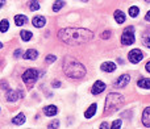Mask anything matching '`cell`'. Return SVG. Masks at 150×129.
<instances>
[{
    "mask_svg": "<svg viewBox=\"0 0 150 129\" xmlns=\"http://www.w3.org/2000/svg\"><path fill=\"white\" fill-rule=\"evenodd\" d=\"M63 71L69 78L80 79L86 75V67L74 58H66L63 61Z\"/></svg>",
    "mask_w": 150,
    "mask_h": 129,
    "instance_id": "cell-2",
    "label": "cell"
},
{
    "mask_svg": "<svg viewBox=\"0 0 150 129\" xmlns=\"http://www.w3.org/2000/svg\"><path fill=\"white\" fill-rule=\"evenodd\" d=\"M21 78H23L24 83L30 87V86H33V83L37 80V78H38V71H37L36 69H29L24 72Z\"/></svg>",
    "mask_w": 150,
    "mask_h": 129,
    "instance_id": "cell-5",
    "label": "cell"
},
{
    "mask_svg": "<svg viewBox=\"0 0 150 129\" xmlns=\"http://www.w3.org/2000/svg\"><path fill=\"white\" fill-rule=\"evenodd\" d=\"M44 113L46 115V116L52 117V116H55V115L58 113V109L55 106H47L44 108Z\"/></svg>",
    "mask_w": 150,
    "mask_h": 129,
    "instance_id": "cell-15",
    "label": "cell"
},
{
    "mask_svg": "<svg viewBox=\"0 0 150 129\" xmlns=\"http://www.w3.org/2000/svg\"><path fill=\"white\" fill-rule=\"evenodd\" d=\"M12 123H13L15 125H21V124H24V123H25V115H24L23 112H20V113H18L16 117H13Z\"/></svg>",
    "mask_w": 150,
    "mask_h": 129,
    "instance_id": "cell-19",
    "label": "cell"
},
{
    "mask_svg": "<svg viewBox=\"0 0 150 129\" xmlns=\"http://www.w3.org/2000/svg\"><path fill=\"white\" fill-rule=\"evenodd\" d=\"M61 41L71 46L87 44L93 38V33L86 28H63L58 32Z\"/></svg>",
    "mask_w": 150,
    "mask_h": 129,
    "instance_id": "cell-1",
    "label": "cell"
},
{
    "mask_svg": "<svg viewBox=\"0 0 150 129\" xmlns=\"http://www.w3.org/2000/svg\"><path fill=\"white\" fill-rule=\"evenodd\" d=\"M29 9L33 12V11H38L40 9V3L36 1V0H32L30 3H29Z\"/></svg>",
    "mask_w": 150,
    "mask_h": 129,
    "instance_id": "cell-24",
    "label": "cell"
},
{
    "mask_svg": "<svg viewBox=\"0 0 150 129\" xmlns=\"http://www.w3.org/2000/svg\"><path fill=\"white\" fill-rule=\"evenodd\" d=\"M8 29H9V21H8L7 18H4V20L0 21V32L5 33Z\"/></svg>",
    "mask_w": 150,
    "mask_h": 129,
    "instance_id": "cell-22",
    "label": "cell"
},
{
    "mask_svg": "<svg viewBox=\"0 0 150 129\" xmlns=\"http://www.w3.org/2000/svg\"><path fill=\"white\" fill-rule=\"evenodd\" d=\"M82 1H88V0H82Z\"/></svg>",
    "mask_w": 150,
    "mask_h": 129,
    "instance_id": "cell-39",
    "label": "cell"
},
{
    "mask_svg": "<svg viewBox=\"0 0 150 129\" xmlns=\"http://www.w3.org/2000/svg\"><path fill=\"white\" fill-rule=\"evenodd\" d=\"M32 24H33L34 28H42V26L46 24V18L44 16H36V17L32 20Z\"/></svg>",
    "mask_w": 150,
    "mask_h": 129,
    "instance_id": "cell-12",
    "label": "cell"
},
{
    "mask_svg": "<svg viewBox=\"0 0 150 129\" xmlns=\"http://www.w3.org/2000/svg\"><path fill=\"white\" fill-rule=\"evenodd\" d=\"M122 125V121L121 120H116V121H113V124H112V128L113 129H117V128H121Z\"/></svg>",
    "mask_w": 150,
    "mask_h": 129,
    "instance_id": "cell-27",
    "label": "cell"
},
{
    "mask_svg": "<svg viewBox=\"0 0 150 129\" xmlns=\"http://www.w3.org/2000/svg\"><path fill=\"white\" fill-rule=\"evenodd\" d=\"M58 127H59V121L58 120H54V121H52L47 125V128H58Z\"/></svg>",
    "mask_w": 150,
    "mask_h": 129,
    "instance_id": "cell-28",
    "label": "cell"
},
{
    "mask_svg": "<svg viewBox=\"0 0 150 129\" xmlns=\"http://www.w3.org/2000/svg\"><path fill=\"white\" fill-rule=\"evenodd\" d=\"M20 37H21L23 41H30V38L33 37V34H32V32H29V30H21Z\"/></svg>",
    "mask_w": 150,
    "mask_h": 129,
    "instance_id": "cell-20",
    "label": "cell"
},
{
    "mask_svg": "<svg viewBox=\"0 0 150 129\" xmlns=\"http://www.w3.org/2000/svg\"><path fill=\"white\" fill-rule=\"evenodd\" d=\"M52 86L54 88H57V87H61V82H57V80H54V82L52 83Z\"/></svg>",
    "mask_w": 150,
    "mask_h": 129,
    "instance_id": "cell-31",
    "label": "cell"
},
{
    "mask_svg": "<svg viewBox=\"0 0 150 129\" xmlns=\"http://www.w3.org/2000/svg\"><path fill=\"white\" fill-rule=\"evenodd\" d=\"M63 7H65V1H63V0H55L54 4H53V11L58 12V11H61Z\"/></svg>",
    "mask_w": 150,
    "mask_h": 129,
    "instance_id": "cell-21",
    "label": "cell"
},
{
    "mask_svg": "<svg viewBox=\"0 0 150 129\" xmlns=\"http://www.w3.org/2000/svg\"><path fill=\"white\" fill-rule=\"evenodd\" d=\"M136 38H134V28L133 26H128V28L124 29L121 34V44L128 46V45L134 44Z\"/></svg>",
    "mask_w": 150,
    "mask_h": 129,
    "instance_id": "cell-4",
    "label": "cell"
},
{
    "mask_svg": "<svg viewBox=\"0 0 150 129\" xmlns=\"http://www.w3.org/2000/svg\"><path fill=\"white\" fill-rule=\"evenodd\" d=\"M0 84H1V88H8V83L7 82H1Z\"/></svg>",
    "mask_w": 150,
    "mask_h": 129,
    "instance_id": "cell-33",
    "label": "cell"
},
{
    "mask_svg": "<svg viewBox=\"0 0 150 129\" xmlns=\"http://www.w3.org/2000/svg\"><path fill=\"white\" fill-rule=\"evenodd\" d=\"M4 4H5V0H0V8H1Z\"/></svg>",
    "mask_w": 150,
    "mask_h": 129,
    "instance_id": "cell-36",
    "label": "cell"
},
{
    "mask_svg": "<svg viewBox=\"0 0 150 129\" xmlns=\"http://www.w3.org/2000/svg\"><path fill=\"white\" fill-rule=\"evenodd\" d=\"M142 58H144V54L140 49H133V50H130L129 54H128V60H129L130 63H138Z\"/></svg>",
    "mask_w": 150,
    "mask_h": 129,
    "instance_id": "cell-6",
    "label": "cell"
},
{
    "mask_svg": "<svg viewBox=\"0 0 150 129\" xmlns=\"http://www.w3.org/2000/svg\"><path fill=\"white\" fill-rule=\"evenodd\" d=\"M145 20H146V21H149V23H150V11H149L148 13H146V16H145Z\"/></svg>",
    "mask_w": 150,
    "mask_h": 129,
    "instance_id": "cell-34",
    "label": "cell"
},
{
    "mask_svg": "<svg viewBox=\"0 0 150 129\" xmlns=\"http://www.w3.org/2000/svg\"><path fill=\"white\" fill-rule=\"evenodd\" d=\"M129 80H130V77L128 74H124V75H121V77H119L117 78V80L115 82V87L116 88H124L125 86L129 83Z\"/></svg>",
    "mask_w": 150,
    "mask_h": 129,
    "instance_id": "cell-7",
    "label": "cell"
},
{
    "mask_svg": "<svg viewBox=\"0 0 150 129\" xmlns=\"http://www.w3.org/2000/svg\"><path fill=\"white\" fill-rule=\"evenodd\" d=\"M124 103V96H121L117 92H111L107 95L105 98V106H104V113H115L116 111H119L120 107Z\"/></svg>",
    "mask_w": 150,
    "mask_h": 129,
    "instance_id": "cell-3",
    "label": "cell"
},
{
    "mask_svg": "<svg viewBox=\"0 0 150 129\" xmlns=\"http://www.w3.org/2000/svg\"><path fill=\"white\" fill-rule=\"evenodd\" d=\"M55 60H57V57H55V55H53V54H49V55H46V57H45L46 63H53V62H55Z\"/></svg>",
    "mask_w": 150,
    "mask_h": 129,
    "instance_id": "cell-25",
    "label": "cell"
},
{
    "mask_svg": "<svg viewBox=\"0 0 150 129\" xmlns=\"http://www.w3.org/2000/svg\"><path fill=\"white\" fill-rule=\"evenodd\" d=\"M28 21V18H26V16H24V15H16L15 16V24L17 26H23L24 24Z\"/></svg>",
    "mask_w": 150,
    "mask_h": 129,
    "instance_id": "cell-18",
    "label": "cell"
},
{
    "mask_svg": "<svg viewBox=\"0 0 150 129\" xmlns=\"http://www.w3.org/2000/svg\"><path fill=\"white\" fill-rule=\"evenodd\" d=\"M37 57H38V52H37V50H34V49L26 50V52L23 54V58H24V60H29V61L37 60Z\"/></svg>",
    "mask_w": 150,
    "mask_h": 129,
    "instance_id": "cell-11",
    "label": "cell"
},
{
    "mask_svg": "<svg viewBox=\"0 0 150 129\" xmlns=\"http://www.w3.org/2000/svg\"><path fill=\"white\" fill-rule=\"evenodd\" d=\"M96 108H98V106H96V103L91 104V106L87 108V111L84 112V117H86V119H91V117H92L93 115H95Z\"/></svg>",
    "mask_w": 150,
    "mask_h": 129,
    "instance_id": "cell-16",
    "label": "cell"
},
{
    "mask_svg": "<svg viewBox=\"0 0 150 129\" xmlns=\"http://www.w3.org/2000/svg\"><path fill=\"white\" fill-rule=\"evenodd\" d=\"M20 96H23V94H20V95H18V92H17V91H15V90H8L7 94H5V99H7L8 101H11V103L17 101V99L20 98Z\"/></svg>",
    "mask_w": 150,
    "mask_h": 129,
    "instance_id": "cell-9",
    "label": "cell"
},
{
    "mask_svg": "<svg viewBox=\"0 0 150 129\" xmlns=\"http://www.w3.org/2000/svg\"><path fill=\"white\" fill-rule=\"evenodd\" d=\"M142 44L145 45L146 47H149L150 49V36H144L142 37Z\"/></svg>",
    "mask_w": 150,
    "mask_h": 129,
    "instance_id": "cell-26",
    "label": "cell"
},
{
    "mask_svg": "<svg viewBox=\"0 0 150 129\" xmlns=\"http://www.w3.org/2000/svg\"><path fill=\"white\" fill-rule=\"evenodd\" d=\"M100 128H101V129H107V128H109V125L107 124V123H103V124L100 125Z\"/></svg>",
    "mask_w": 150,
    "mask_h": 129,
    "instance_id": "cell-32",
    "label": "cell"
},
{
    "mask_svg": "<svg viewBox=\"0 0 150 129\" xmlns=\"http://www.w3.org/2000/svg\"><path fill=\"white\" fill-rule=\"evenodd\" d=\"M109 36H111V32H109V30H107V32H104V33H103V38L104 40H108Z\"/></svg>",
    "mask_w": 150,
    "mask_h": 129,
    "instance_id": "cell-30",
    "label": "cell"
},
{
    "mask_svg": "<svg viewBox=\"0 0 150 129\" xmlns=\"http://www.w3.org/2000/svg\"><path fill=\"white\" fill-rule=\"evenodd\" d=\"M100 69L103 70L104 72H113L115 70H116V63H113V62H104V63H101V66H100Z\"/></svg>",
    "mask_w": 150,
    "mask_h": 129,
    "instance_id": "cell-13",
    "label": "cell"
},
{
    "mask_svg": "<svg viewBox=\"0 0 150 129\" xmlns=\"http://www.w3.org/2000/svg\"><path fill=\"white\" fill-rule=\"evenodd\" d=\"M104 90H105V83L101 82V80H98V82H95V84L92 86L91 92H92V95H100Z\"/></svg>",
    "mask_w": 150,
    "mask_h": 129,
    "instance_id": "cell-8",
    "label": "cell"
},
{
    "mask_svg": "<svg viewBox=\"0 0 150 129\" xmlns=\"http://www.w3.org/2000/svg\"><path fill=\"white\" fill-rule=\"evenodd\" d=\"M145 69H146V71H148V72H150V61H149V62H148V63H146Z\"/></svg>",
    "mask_w": 150,
    "mask_h": 129,
    "instance_id": "cell-35",
    "label": "cell"
},
{
    "mask_svg": "<svg viewBox=\"0 0 150 129\" xmlns=\"http://www.w3.org/2000/svg\"><path fill=\"white\" fill-rule=\"evenodd\" d=\"M138 13H140V9H138V7L133 5V7L129 8V16H130V17H137Z\"/></svg>",
    "mask_w": 150,
    "mask_h": 129,
    "instance_id": "cell-23",
    "label": "cell"
},
{
    "mask_svg": "<svg viewBox=\"0 0 150 129\" xmlns=\"http://www.w3.org/2000/svg\"><path fill=\"white\" fill-rule=\"evenodd\" d=\"M145 1H148V3H150V0H145Z\"/></svg>",
    "mask_w": 150,
    "mask_h": 129,
    "instance_id": "cell-38",
    "label": "cell"
},
{
    "mask_svg": "<svg viewBox=\"0 0 150 129\" xmlns=\"http://www.w3.org/2000/svg\"><path fill=\"white\" fill-rule=\"evenodd\" d=\"M141 120H142V124L145 125L146 128H150V107H146V108L144 109Z\"/></svg>",
    "mask_w": 150,
    "mask_h": 129,
    "instance_id": "cell-10",
    "label": "cell"
},
{
    "mask_svg": "<svg viewBox=\"0 0 150 129\" xmlns=\"http://www.w3.org/2000/svg\"><path fill=\"white\" fill-rule=\"evenodd\" d=\"M113 17H115V20H116L117 24H124L125 23V13L122 12V11H120V9L115 11Z\"/></svg>",
    "mask_w": 150,
    "mask_h": 129,
    "instance_id": "cell-14",
    "label": "cell"
},
{
    "mask_svg": "<svg viewBox=\"0 0 150 129\" xmlns=\"http://www.w3.org/2000/svg\"><path fill=\"white\" fill-rule=\"evenodd\" d=\"M1 47H3V44H1V42H0V49H1Z\"/></svg>",
    "mask_w": 150,
    "mask_h": 129,
    "instance_id": "cell-37",
    "label": "cell"
},
{
    "mask_svg": "<svg viewBox=\"0 0 150 129\" xmlns=\"http://www.w3.org/2000/svg\"><path fill=\"white\" fill-rule=\"evenodd\" d=\"M21 54H23V52H21V49H17L15 53H13V57H15V58H18Z\"/></svg>",
    "mask_w": 150,
    "mask_h": 129,
    "instance_id": "cell-29",
    "label": "cell"
},
{
    "mask_svg": "<svg viewBox=\"0 0 150 129\" xmlns=\"http://www.w3.org/2000/svg\"><path fill=\"white\" fill-rule=\"evenodd\" d=\"M137 86L141 88H145V90H150V79L149 78H141L137 82Z\"/></svg>",
    "mask_w": 150,
    "mask_h": 129,
    "instance_id": "cell-17",
    "label": "cell"
}]
</instances>
